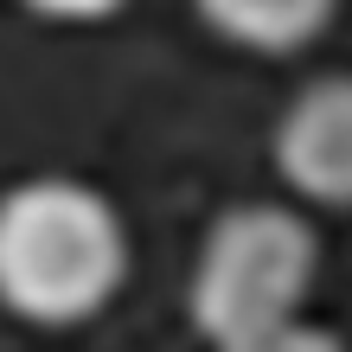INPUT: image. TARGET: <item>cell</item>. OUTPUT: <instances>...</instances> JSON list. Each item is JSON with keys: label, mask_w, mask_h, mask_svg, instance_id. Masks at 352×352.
<instances>
[{"label": "cell", "mask_w": 352, "mask_h": 352, "mask_svg": "<svg viewBox=\"0 0 352 352\" xmlns=\"http://www.w3.org/2000/svg\"><path fill=\"white\" fill-rule=\"evenodd\" d=\"M218 352H346L327 327L314 320H276V327H263V333H243V340H224Z\"/></svg>", "instance_id": "obj_5"}, {"label": "cell", "mask_w": 352, "mask_h": 352, "mask_svg": "<svg viewBox=\"0 0 352 352\" xmlns=\"http://www.w3.org/2000/svg\"><path fill=\"white\" fill-rule=\"evenodd\" d=\"M129 276V231L84 179L38 173L0 192V307L32 327H84Z\"/></svg>", "instance_id": "obj_1"}, {"label": "cell", "mask_w": 352, "mask_h": 352, "mask_svg": "<svg viewBox=\"0 0 352 352\" xmlns=\"http://www.w3.org/2000/svg\"><path fill=\"white\" fill-rule=\"evenodd\" d=\"M276 173L295 199L352 212V77H314L276 122Z\"/></svg>", "instance_id": "obj_3"}, {"label": "cell", "mask_w": 352, "mask_h": 352, "mask_svg": "<svg viewBox=\"0 0 352 352\" xmlns=\"http://www.w3.org/2000/svg\"><path fill=\"white\" fill-rule=\"evenodd\" d=\"M314 224L295 205H231L199 243L186 314L212 346L263 333L276 320H295L314 288Z\"/></svg>", "instance_id": "obj_2"}, {"label": "cell", "mask_w": 352, "mask_h": 352, "mask_svg": "<svg viewBox=\"0 0 352 352\" xmlns=\"http://www.w3.org/2000/svg\"><path fill=\"white\" fill-rule=\"evenodd\" d=\"M192 7L218 38L263 52V58H288L327 32L340 0H192Z\"/></svg>", "instance_id": "obj_4"}, {"label": "cell", "mask_w": 352, "mask_h": 352, "mask_svg": "<svg viewBox=\"0 0 352 352\" xmlns=\"http://www.w3.org/2000/svg\"><path fill=\"white\" fill-rule=\"evenodd\" d=\"M19 7H32L45 19H109L122 0H19Z\"/></svg>", "instance_id": "obj_6"}]
</instances>
